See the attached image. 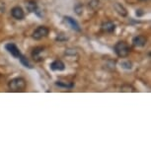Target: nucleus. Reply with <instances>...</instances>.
<instances>
[{
  "mask_svg": "<svg viewBox=\"0 0 151 151\" xmlns=\"http://www.w3.org/2000/svg\"><path fill=\"white\" fill-rule=\"evenodd\" d=\"M19 60L21 61V63H22L23 65H24L25 67H28V68H32V67H33L32 65H31L30 61L28 60V58H26V56H25V55H22L21 56H20Z\"/></svg>",
  "mask_w": 151,
  "mask_h": 151,
  "instance_id": "14",
  "label": "nucleus"
},
{
  "mask_svg": "<svg viewBox=\"0 0 151 151\" xmlns=\"http://www.w3.org/2000/svg\"><path fill=\"white\" fill-rule=\"evenodd\" d=\"M5 48H6L7 52L15 58L19 59L20 56L22 55V53H21V52H20L18 47H17L15 44H13V42H9V44H7L6 45H5Z\"/></svg>",
  "mask_w": 151,
  "mask_h": 151,
  "instance_id": "4",
  "label": "nucleus"
},
{
  "mask_svg": "<svg viewBox=\"0 0 151 151\" xmlns=\"http://www.w3.org/2000/svg\"><path fill=\"white\" fill-rule=\"evenodd\" d=\"M114 8H115V10H116V12H118L121 16L125 17V16L127 15V9H125V8H124V6H122V5L121 3H118V2H116V3L114 4Z\"/></svg>",
  "mask_w": 151,
  "mask_h": 151,
  "instance_id": "12",
  "label": "nucleus"
},
{
  "mask_svg": "<svg viewBox=\"0 0 151 151\" xmlns=\"http://www.w3.org/2000/svg\"><path fill=\"white\" fill-rule=\"evenodd\" d=\"M114 50H115L116 55H118L119 58H127V56L129 55L130 47L125 42L119 41L115 45V47H114Z\"/></svg>",
  "mask_w": 151,
  "mask_h": 151,
  "instance_id": "2",
  "label": "nucleus"
},
{
  "mask_svg": "<svg viewBox=\"0 0 151 151\" xmlns=\"http://www.w3.org/2000/svg\"><path fill=\"white\" fill-rule=\"evenodd\" d=\"M74 10H75V13L77 15H81L82 12H83V6L81 4H77L75 7H74Z\"/></svg>",
  "mask_w": 151,
  "mask_h": 151,
  "instance_id": "16",
  "label": "nucleus"
},
{
  "mask_svg": "<svg viewBox=\"0 0 151 151\" xmlns=\"http://www.w3.org/2000/svg\"><path fill=\"white\" fill-rule=\"evenodd\" d=\"M50 34V29L45 26H40L33 32V39L36 40V41H39V40H42V38H45L47 37V35Z\"/></svg>",
  "mask_w": 151,
  "mask_h": 151,
  "instance_id": "3",
  "label": "nucleus"
},
{
  "mask_svg": "<svg viewBox=\"0 0 151 151\" xmlns=\"http://www.w3.org/2000/svg\"><path fill=\"white\" fill-rule=\"evenodd\" d=\"M45 50V47H36L34 50H32V58H34V60L36 61H42L44 58H41V55L42 52H44Z\"/></svg>",
  "mask_w": 151,
  "mask_h": 151,
  "instance_id": "10",
  "label": "nucleus"
},
{
  "mask_svg": "<svg viewBox=\"0 0 151 151\" xmlns=\"http://www.w3.org/2000/svg\"><path fill=\"white\" fill-rule=\"evenodd\" d=\"M55 85L58 87L65 88V89H72V88L74 87L73 82H66V81H56Z\"/></svg>",
  "mask_w": 151,
  "mask_h": 151,
  "instance_id": "13",
  "label": "nucleus"
},
{
  "mask_svg": "<svg viewBox=\"0 0 151 151\" xmlns=\"http://www.w3.org/2000/svg\"><path fill=\"white\" fill-rule=\"evenodd\" d=\"M50 67L52 71H63L65 69V64L60 59H56L50 64Z\"/></svg>",
  "mask_w": 151,
  "mask_h": 151,
  "instance_id": "9",
  "label": "nucleus"
},
{
  "mask_svg": "<svg viewBox=\"0 0 151 151\" xmlns=\"http://www.w3.org/2000/svg\"><path fill=\"white\" fill-rule=\"evenodd\" d=\"M147 44V39L145 36H136L132 39V45L137 47H143Z\"/></svg>",
  "mask_w": 151,
  "mask_h": 151,
  "instance_id": "7",
  "label": "nucleus"
},
{
  "mask_svg": "<svg viewBox=\"0 0 151 151\" xmlns=\"http://www.w3.org/2000/svg\"><path fill=\"white\" fill-rule=\"evenodd\" d=\"M101 30L104 33H114L116 31V24L112 21H106L101 25Z\"/></svg>",
  "mask_w": 151,
  "mask_h": 151,
  "instance_id": "6",
  "label": "nucleus"
},
{
  "mask_svg": "<svg viewBox=\"0 0 151 151\" xmlns=\"http://www.w3.org/2000/svg\"><path fill=\"white\" fill-rule=\"evenodd\" d=\"M25 5H26V8L27 10L29 11L30 13H34L36 12L37 9H38V3L35 1V0H27L26 3H25Z\"/></svg>",
  "mask_w": 151,
  "mask_h": 151,
  "instance_id": "11",
  "label": "nucleus"
},
{
  "mask_svg": "<svg viewBox=\"0 0 151 151\" xmlns=\"http://www.w3.org/2000/svg\"><path fill=\"white\" fill-rule=\"evenodd\" d=\"M63 19H64V22L67 23V24L71 27V29L72 30L76 31V32H81V28H80V26H79V24L77 23L76 20H74L73 18H71V17H69V16H65Z\"/></svg>",
  "mask_w": 151,
  "mask_h": 151,
  "instance_id": "8",
  "label": "nucleus"
},
{
  "mask_svg": "<svg viewBox=\"0 0 151 151\" xmlns=\"http://www.w3.org/2000/svg\"><path fill=\"white\" fill-rule=\"evenodd\" d=\"M11 16H12L14 19L21 21V20L25 18V12H24V10L22 9V7L14 6L12 9H11Z\"/></svg>",
  "mask_w": 151,
  "mask_h": 151,
  "instance_id": "5",
  "label": "nucleus"
},
{
  "mask_svg": "<svg viewBox=\"0 0 151 151\" xmlns=\"http://www.w3.org/2000/svg\"><path fill=\"white\" fill-rule=\"evenodd\" d=\"M8 87L12 92H23L27 87V82L23 77H15L8 82Z\"/></svg>",
  "mask_w": 151,
  "mask_h": 151,
  "instance_id": "1",
  "label": "nucleus"
},
{
  "mask_svg": "<svg viewBox=\"0 0 151 151\" xmlns=\"http://www.w3.org/2000/svg\"><path fill=\"white\" fill-rule=\"evenodd\" d=\"M121 66L124 69H132V63L130 62L129 60H125V61H122L121 62Z\"/></svg>",
  "mask_w": 151,
  "mask_h": 151,
  "instance_id": "15",
  "label": "nucleus"
}]
</instances>
